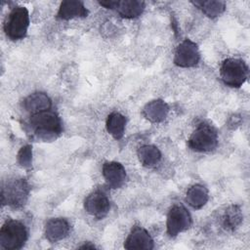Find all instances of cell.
<instances>
[{
    "instance_id": "obj_20",
    "label": "cell",
    "mask_w": 250,
    "mask_h": 250,
    "mask_svg": "<svg viewBox=\"0 0 250 250\" xmlns=\"http://www.w3.org/2000/svg\"><path fill=\"white\" fill-rule=\"evenodd\" d=\"M243 215L237 205H229L222 215V225L228 230L235 229L242 223Z\"/></svg>"
},
{
    "instance_id": "obj_23",
    "label": "cell",
    "mask_w": 250,
    "mask_h": 250,
    "mask_svg": "<svg viewBox=\"0 0 250 250\" xmlns=\"http://www.w3.org/2000/svg\"><path fill=\"white\" fill-rule=\"evenodd\" d=\"M79 248H80V249H95L96 246H95L94 244H92L91 242H87V243H85L84 245L79 246Z\"/></svg>"
},
{
    "instance_id": "obj_11",
    "label": "cell",
    "mask_w": 250,
    "mask_h": 250,
    "mask_svg": "<svg viewBox=\"0 0 250 250\" xmlns=\"http://www.w3.org/2000/svg\"><path fill=\"white\" fill-rule=\"evenodd\" d=\"M103 176L106 185L111 188H118L123 186L126 180V171L123 165L117 161H106L103 164Z\"/></svg>"
},
{
    "instance_id": "obj_19",
    "label": "cell",
    "mask_w": 250,
    "mask_h": 250,
    "mask_svg": "<svg viewBox=\"0 0 250 250\" xmlns=\"http://www.w3.org/2000/svg\"><path fill=\"white\" fill-rule=\"evenodd\" d=\"M137 153L140 162L146 167H152L161 159L160 150L157 146L152 145H145L140 146Z\"/></svg>"
},
{
    "instance_id": "obj_15",
    "label": "cell",
    "mask_w": 250,
    "mask_h": 250,
    "mask_svg": "<svg viewBox=\"0 0 250 250\" xmlns=\"http://www.w3.org/2000/svg\"><path fill=\"white\" fill-rule=\"evenodd\" d=\"M113 10H115L122 18L135 19L142 15L145 10V2L140 0H122L113 2Z\"/></svg>"
},
{
    "instance_id": "obj_13",
    "label": "cell",
    "mask_w": 250,
    "mask_h": 250,
    "mask_svg": "<svg viewBox=\"0 0 250 250\" xmlns=\"http://www.w3.org/2000/svg\"><path fill=\"white\" fill-rule=\"evenodd\" d=\"M88 16V10L85 8L84 4L81 1L75 0H66L62 1L57 18L63 21H68L73 18H85Z\"/></svg>"
},
{
    "instance_id": "obj_1",
    "label": "cell",
    "mask_w": 250,
    "mask_h": 250,
    "mask_svg": "<svg viewBox=\"0 0 250 250\" xmlns=\"http://www.w3.org/2000/svg\"><path fill=\"white\" fill-rule=\"evenodd\" d=\"M28 125L34 135L43 141H52L62 132L60 116L51 109L31 114Z\"/></svg>"
},
{
    "instance_id": "obj_17",
    "label": "cell",
    "mask_w": 250,
    "mask_h": 250,
    "mask_svg": "<svg viewBox=\"0 0 250 250\" xmlns=\"http://www.w3.org/2000/svg\"><path fill=\"white\" fill-rule=\"evenodd\" d=\"M208 189L199 184L191 186L186 194L187 203L194 209L202 208L208 201Z\"/></svg>"
},
{
    "instance_id": "obj_8",
    "label": "cell",
    "mask_w": 250,
    "mask_h": 250,
    "mask_svg": "<svg viewBox=\"0 0 250 250\" xmlns=\"http://www.w3.org/2000/svg\"><path fill=\"white\" fill-rule=\"evenodd\" d=\"M200 60V53L197 45L189 40L185 39L177 47L174 63L180 67H192L198 63Z\"/></svg>"
},
{
    "instance_id": "obj_12",
    "label": "cell",
    "mask_w": 250,
    "mask_h": 250,
    "mask_svg": "<svg viewBox=\"0 0 250 250\" xmlns=\"http://www.w3.org/2000/svg\"><path fill=\"white\" fill-rule=\"evenodd\" d=\"M70 225L64 218L50 219L45 226V236L50 242H57L69 234Z\"/></svg>"
},
{
    "instance_id": "obj_14",
    "label": "cell",
    "mask_w": 250,
    "mask_h": 250,
    "mask_svg": "<svg viewBox=\"0 0 250 250\" xmlns=\"http://www.w3.org/2000/svg\"><path fill=\"white\" fill-rule=\"evenodd\" d=\"M23 107L31 114L51 109L52 101L47 94L36 92L27 96L23 101Z\"/></svg>"
},
{
    "instance_id": "obj_10",
    "label": "cell",
    "mask_w": 250,
    "mask_h": 250,
    "mask_svg": "<svg viewBox=\"0 0 250 250\" xmlns=\"http://www.w3.org/2000/svg\"><path fill=\"white\" fill-rule=\"evenodd\" d=\"M153 240L150 234L142 227L134 226L128 234L125 242L124 248L128 250L141 249V250H150L153 249Z\"/></svg>"
},
{
    "instance_id": "obj_3",
    "label": "cell",
    "mask_w": 250,
    "mask_h": 250,
    "mask_svg": "<svg viewBox=\"0 0 250 250\" xmlns=\"http://www.w3.org/2000/svg\"><path fill=\"white\" fill-rule=\"evenodd\" d=\"M29 192V185L24 179L9 180L1 188L2 204L13 208H21L26 203Z\"/></svg>"
},
{
    "instance_id": "obj_2",
    "label": "cell",
    "mask_w": 250,
    "mask_h": 250,
    "mask_svg": "<svg viewBox=\"0 0 250 250\" xmlns=\"http://www.w3.org/2000/svg\"><path fill=\"white\" fill-rule=\"evenodd\" d=\"M27 240L25 226L17 220L8 219L0 229V247L6 250L21 249Z\"/></svg>"
},
{
    "instance_id": "obj_22",
    "label": "cell",
    "mask_w": 250,
    "mask_h": 250,
    "mask_svg": "<svg viewBox=\"0 0 250 250\" xmlns=\"http://www.w3.org/2000/svg\"><path fill=\"white\" fill-rule=\"evenodd\" d=\"M19 164L23 168H30L32 165V147L29 145L23 146L18 152Z\"/></svg>"
},
{
    "instance_id": "obj_7",
    "label": "cell",
    "mask_w": 250,
    "mask_h": 250,
    "mask_svg": "<svg viewBox=\"0 0 250 250\" xmlns=\"http://www.w3.org/2000/svg\"><path fill=\"white\" fill-rule=\"evenodd\" d=\"M191 226V217L187 208L181 204L173 205L167 215V233L174 237Z\"/></svg>"
},
{
    "instance_id": "obj_16",
    "label": "cell",
    "mask_w": 250,
    "mask_h": 250,
    "mask_svg": "<svg viewBox=\"0 0 250 250\" xmlns=\"http://www.w3.org/2000/svg\"><path fill=\"white\" fill-rule=\"evenodd\" d=\"M169 106L162 100H153L143 108V115L152 123L162 122L168 115Z\"/></svg>"
},
{
    "instance_id": "obj_9",
    "label": "cell",
    "mask_w": 250,
    "mask_h": 250,
    "mask_svg": "<svg viewBox=\"0 0 250 250\" xmlns=\"http://www.w3.org/2000/svg\"><path fill=\"white\" fill-rule=\"evenodd\" d=\"M84 208L91 216L97 219H103L110 209L109 199L103 190L96 189L85 198Z\"/></svg>"
},
{
    "instance_id": "obj_6",
    "label": "cell",
    "mask_w": 250,
    "mask_h": 250,
    "mask_svg": "<svg viewBox=\"0 0 250 250\" xmlns=\"http://www.w3.org/2000/svg\"><path fill=\"white\" fill-rule=\"evenodd\" d=\"M218 145V133L216 129L208 123H200L190 135L188 146L197 152L213 150Z\"/></svg>"
},
{
    "instance_id": "obj_4",
    "label": "cell",
    "mask_w": 250,
    "mask_h": 250,
    "mask_svg": "<svg viewBox=\"0 0 250 250\" xmlns=\"http://www.w3.org/2000/svg\"><path fill=\"white\" fill-rule=\"evenodd\" d=\"M29 26V14L25 7L16 6L7 15L4 21V31L11 40H21L25 37Z\"/></svg>"
},
{
    "instance_id": "obj_5",
    "label": "cell",
    "mask_w": 250,
    "mask_h": 250,
    "mask_svg": "<svg viewBox=\"0 0 250 250\" xmlns=\"http://www.w3.org/2000/svg\"><path fill=\"white\" fill-rule=\"evenodd\" d=\"M220 76L225 85L239 88L248 77V66L241 59L229 58L222 62Z\"/></svg>"
},
{
    "instance_id": "obj_18",
    "label": "cell",
    "mask_w": 250,
    "mask_h": 250,
    "mask_svg": "<svg viewBox=\"0 0 250 250\" xmlns=\"http://www.w3.org/2000/svg\"><path fill=\"white\" fill-rule=\"evenodd\" d=\"M106 130L115 140H120L125 132L126 117L119 112H111L106 119Z\"/></svg>"
},
{
    "instance_id": "obj_21",
    "label": "cell",
    "mask_w": 250,
    "mask_h": 250,
    "mask_svg": "<svg viewBox=\"0 0 250 250\" xmlns=\"http://www.w3.org/2000/svg\"><path fill=\"white\" fill-rule=\"evenodd\" d=\"M194 6H196L204 15L208 18L214 19L220 16L226 9V4L224 1H195L192 2Z\"/></svg>"
}]
</instances>
